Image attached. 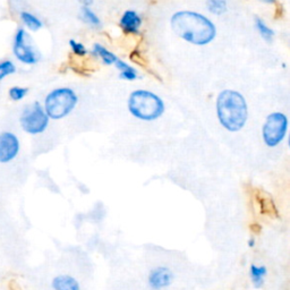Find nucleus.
Instances as JSON below:
<instances>
[{
	"instance_id": "423d86ee",
	"label": "nucleus",
	"mask_w": 290,
	"mask_h": 290,
	"mask_svg": "<svg viewBox=\"0 0 290 290\" xmlns=\"http://www.w3.org/2000/svg\"><path fill=\"white\" fill-rule=\"evenodd\" d=\"M19 123L24 131L31 135L41 134L49 125V117L45 114L43 107L35 101L32 104L25 107L19 118Z\"/></svg>"
},
{
	"instance_id": "0eeeda50",
	"label": "nucleus",
	"mask_w": 290,
	"mask_h": 290,
	"mask_svg": "<svg viewBox=\"0 0 290 290\" xmlns=\"http://www.w3.org/2000/svg\"><path fill=\"white\" fill-rule=\"evenodd\" d=\"M28 37L29 35L24 29H18L14 38L13 51L19 62L27 65H33L38 63L39 56L31 45L27 42Z\"/></svg>"
},
{
	"instance_id": "ddd939ff",
	"label": "nucleus",
	"mask_w": 290,
	"mask_h": 290,
	"mask_svg": "<svg viewBox=\"0 0 290 290\" xmlns=\"http://www.w3.org/2000/svg\"><path fill=\"white\" fill-rule=\"evenodd\" d=\"M93 54L95 56H99V57L102 59L103 64H106V65H113L117 62V60H118V57H117L115 54L109 51V50L106 49L103 45L98 44V43L94 44Z\"/></svg>"
},
{
	"instance_id": "39448f33",
	"label": "nucleus",
	"mask_w": 290,
	"mask_h": 290,
	"mask_svg": "<svg viewBox=\"0 0 290 290\" xmlns=\"http://www.w3.org/2000/svg\"><path fill=\"white\" fill-rule=\"evenodd\" d=\"M288 129V118L282 113L270 114L262 127V137L269 147H276L283 141Z\"/></svg>"
},
{
	"instance_id": "f8f14e48",
	"label": "nucleus",
	"mask_w": 290,
	"mask_h": 290,
	"mask_svg": "<svg viewBox=\"0 0 290 290\" xmlns=\"http://www.w3.org/2000/svg\"><path fill=\"white\" fill-rule=\"evenodd\" d=\"M268 274V269L264 266H256V264H252L249 268V276L253 286L255 288H262L264 282H266V277Z\"/></svg>"
},
{
	"instance_id": "6e6552de",
	"label": "nucleus",
	"mask_w": 290,
	"mask_h": 290,
	"mask_svg": "<svg viewBox=\"0 0 290 290\" xmlns=\"http://www.w3.org/2000/svg\"><path fill=\"white\" fill-rule=\"evenodd\" d=\"M19 152V140L11 131L0 133V164L14 160Z\"/></svg>"
},
{
	"instance_id": "412c9836",
	"label": "nucleus",
	"mask_w": 290,
	"mask_h": 290,
	"mask_svg": "<svg viewBox=\"0 0 290 290\" xmlns=\"http://www.w3.org/2000/svg\"><path fill=\"white\" fill-rule=\"evenodd\" d=\"M69 45H70V48H72L73 52L75 55L84 56V55L88 54V50H86L84 45L80 42H76L75 40H69Z\"/></svg>"
},
{
	"instance_id": "dca6fc26",
	"label": "nucleus",
	"mask_w": 290,
	"mask_h": 290,
	"mask_svg": "<svg viewBox=\"0 0 290 290\" xmlns=\"http://www.w3.org/2000/svg\"><path fill=\"white\" fill-rule=\"evenodd\" d=\"M255 27L257 29L258 33L261 34V37L266 40V41L268 42L272 41V39L274 37V31L271 28L268 27L267 23L264 22L262 18H259V17L255 18Z\"/></svg>"
},
{
	"instance_id": "9b49d317",
	"label": "nucleus",
	"mask_w": 290,
	"mask_h": 290,
	"mask_svg": "<svg viewBox=\"0 0 290 290\" xmlns=\"http://www.w3.org/2000/svg\"><path fill=\"white\" fill-rule=\"evenodd\" d=\"M52 288L55 290H81L80 282L74 277L58 276L52 280Z\"/></svg>"
},
{
	"instance_id": "20e7f679",
	"label": "nucleus",
	"mask_w": 290,
	"mask_h": 290,
	"mask_svg": "<svg viewBox=\"0 0 290 290\" xmlns=\"http://www.w3.org/2000/svg\"><path fill=\"white\" fill-rule=\"evenodd\" d=\"M78 98L69 88L55 89L44 99V111L49 119H62L68 116L77 104Z\"/></svg>"
},
{
	"instance_id": "7ed1b4c3",
	"label": "nucleus",
	"mask_w": 290,
	"mask_h": 290,
	"mask_svg": "<svg viewBox=\"0 0 290 290\" xmlns=\"http://www.w3.org/2000/svg\"><path fill=\"white\" fill-rule=\"evenodd\" d=\"M127 106L129 113L140 120H155L165 113V103L162 99L146 90H136L131 92Z\"/></svg>"
},
{
	"instance_id": "f3484780",
	"label": "nucleus",
	"mask_w": 290,
	"mask_h": 290,
	"mask_svg": "<svg viewBox=\"0 0 290 290\" xmlns=\"http://www.w3.org/2000/svg\"><path fill=\"white\" fill-rule=\"evenodd\" d=\"M81 16H82L84 22L92 25V27H100L101 25L100 18L96 16L95 13L90 7L83 6L82 11H81Z\"/></svg>"
},
{
	"instance_id": "6ab92c4d",
	"label": "nucleus",
	"mask_w": 290,
	"mask_h": 290,
	"mask_svg": "<svg viewBox=\"0 0 290 290\" xmlns=\"http://www.w3.org/2000/svg\"><path fill=\"white\" fill-rule=\"evenodd\" d=\"M15 72H16V67L11 60H5L0 63V81L9 75H13Z\"/></svg>"
},
{
	"instance_id": "f03ea898",
	"label": "nucleus",
	"mask_w": 290,
	"mask_h": 290,
	"mask_svg": "<svg viewBox=\"0 0 290 290\" xmlns=\"http://www.w3.org/2000/svg\"><path fill=\"white\" fill-rule=\"evenodd\" d=\"M217 116L220 124L229 131H238L245 126L248 107L242 93L235 90H223L216 101Z\"/></svg>"
},
{
	"instance_id": "4468645a",
	"label": "nucleus",
	"mask_w": 290,
	"mask_h": 290,
	"mask_svg": "<svg viewBox=\"0 0 290 290\" xmlns=\"http://www.w3.org/2000/svg\"><path fill=\"white\" fill-rule=\"evenodd\" d=\"M116 67L120 70V77L126 81H134L137 78V72L134 67H131L130 65L126 64L123 60L119 59L115 63Z\"/></svg>"
},
{
	"instance_id": "aec40b11",
	"label": "nucleus",
	"mask_w": 290,
	"mask_h": 290,
	"mask_svg": "<svg viewBox=\"0 0 290 290\" xmlns=\"http://www.w3.org/2000/svg\"><path fill=\"white\" fill-rule=\"evenodd\" d=\"M29 93L28 88H21V86H14V88L9 89V98L14 101H21L25 95Z\"/></svg>"
},
{
	"instance_id": "f257e3e1",
	"label": "nucleus",
	"mask_w": 290,
	"mask_h": 290,
	"mask_svg": "<svg viewBox=\"0 0 290 290\" xmlns=\"http://www.w3.org/2000/svg\"><path fill=\"white\" fill-rule=\"evenodd\" d=\"M170 27L180 39L194 45H205L217 35L216 25L204 15L191 11L177 12L171 16Z\"/></svg>"
},
{
	"instance_id": "a211bd4d",
	"label": "nucleus",
	"mask_w": 290,
	"mask_h": 290,
	"mask_svg": "<svg viewBox=\"0 0 290 290\" xmlns=\"http://www.w3.org/2000/svg\"><path fill=\"white\" fill-rule=\"evenodd\" d=\"M208 11L215 15H221L227 12V3L225 0H208L206 3Z\"/></svg>"
},
{
	"instance_id": "9d476101",
	"label": "nucleus",
	"mask_w": 290,
	"mask_h": 290,
	"mask_svg": "<svg viewBox=\"0 0 290 290\" xmlns=\"http://www.w3.org/2000/svg\"><path fill=\"white\" fill-rule=\"evenodd\" d=\"M120 28L124 30L126 33L139 34L140 28L142 25V18L135 11H126L120 18Z\"/></svg>"
},
{
	"instance_id": "2eb2a0df",
	"label": "nucleus",
	"mask_w": 290,
	"mask_h": 290,
	"mask_svg": "<svg viewBox=\"0 0 290 290\" xmlns=\"http://www.w3.org/2000/svg\"><path fill=\"white\" fill-rule=\"evenodd\" d=\"M21 19L22 22L25 24V27H28L32 31H38L42 28V22L40 19L30 12H22L21 13Z\"/></svg>"
},
{
	"instance_id": "1a4fd4ad",
	"label": "nucleus",
	"mask_w": 290,
	"mask_h": 290,
	"mask_svg": "<svg viewBox=\"0 0 290 290\" xmlns=\"http://www.w3.org/2000/svg\"><path fill=\"white\" fill-rule=\"evenodd\" d=\"M174 281V273L167 267H157L151 270L147 282L152 290H164Z\"/></svg>"
},
{
	"instance_id": "4be33fe9",
	"label": "nucleus",
	"mask_w": 290,
	"mask_h": 290,
	"mask_svg": "<svg viewBox=\"0 0 290 290\" xmlns=\"http://www.w3.org/2000/svg\"><path fill=\"white\" fill-rule=\"evenodd\" d=\"M248 246H249V247H254V246H255V241H254L253 238H252V239H249V242H248Z\"/></svg>"
}]
</instances>
